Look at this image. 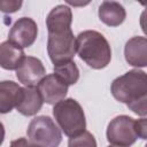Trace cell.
I'll return each instance as SVG.
<instances>
[{
  "mask_svg": "<svg viewBox=\"0 0 147 147\" xmlns=\"http://www.w3.org/2000/svg\"><path fill=\"white\" fill-rule=\"evenodd\" d=\"M136 119L130 116L121 115L110 121L107 127V140L111 145L131 146L136 142L138 136L134 129Z\"/></svg>",
  "mask_w": 147,
  "mask_h": 147,
  "instance_id": "6",
  "label": "cell"
},
{
  "mask_svg": "<svg viewBox=\"0 0 147 147\" xmlns=\"http://www.w3.org/2000/svg\"><path fill=\"white\" fill-rule=\"evenodd\" d=\"M24 98V88L11 80L0 83V111L1 114L9 113L13 108L22 102Z\"/></svg>",
  "mask_w": 147,
  "mask_h": 147,
  "instance_id": "11",
  "label": "cell"
},
{
  "mask_svg": "<svg viewBox=\"0 0 147 147\" xmlns=\"http://www.w3.org/2000/svg\"><path fill=\"white\" fill-rule=\"evenodd\" d=\"M16 77L25 87H36L46 77L42 62L34 56H25L16 69Z\"/></svg>",
  "mask_w": 147,
  "mask_h": 147,
  "instance_id": "7",
  "label": "cell"
},
{
  "mask_svg": "<svg viewBox=\"0 0 147 147\" xmlns=\"http://www.w3.org/2000/svg\"><path fill=\"white\" fill-rule=\"evenodd\" d=\"M53 115L60 129L69 138L79 136L86 131L84 110L75 99H64L54 105Z\"/></svg>",
  "mask_w": 147,
  "mask_h": 147,
  "instance_id": "3",
  "label": "cell"
},
{
  "mask_svg": "<svg viewBox=\"0 0 147 147\" xmlns=\"http://www.w3.org/2000/svg\"><path fill=\"white\" fill-rule=\"evenodd\" d=\"M124 56L132 67H147V38L137 36L129 39L124 47Z\"/></svg>",
  "mask_w": 147,
  "mask_h": 147,
  "instance_id": "10",
  "label": "cell"
},
{
  "mask_svg": "<svg viewBox=\"0 0 147 147\" xmlns=\"http://www.w3.org/2000/svg\"><path fill=\"white\" fill-rule=\"evenodd\" d=\"M108 147H126V146H117V145H110Z\"/></svg>",
  "mask_w": 147,
  "mask_h": 147,
  "instance_id": "23",
  "label": "cell"
},
{
  "mask_svg": "<svg viewBox=\"0 0 147 147\" xmlns=\"http://www.w3.org/2000/svg\"><path fill=\"white\" fill-rule=\"evenodd\" d=\"M21 6H22V1H7V0L0 1V9L3 13H15L21 8Z\"/></svg>",
  "mask_w": 147,
  "mask_h": 147,
  "instance_id": "20",
  "label": "cell"
},
{
  "mask_svg": "<svg viewBox=\"0 0 147 147\" xmlns=\"http://www.w3.org/2000/svg\"><path fill=\"white\" fill-rule=\"evenodd\" d=\"M141 5L145 6V9L140 15V26L142 32L147 36V2H141Z\"/></svg>",
  "mask_w": 147,
  "mask_h": 147,
  "instance_id": "22",
  "label": "cell"
},
{
  "mask_svg": "<svg viewBox=\"0 0 147 147\" xmlns=\"http://www.w3.org/2000/svg\"><path fill=\"white\" fill-rule=\"evenodd\" d=\"M110 91L113 96L125 105L137 101L147 95V74L139 69H133L115 78Z\"/></svg>",
  "mask_w": 147,
  "mask_h": 147,
  "instance_id": "2",
  "label": "cell"
},
{
  "mask_svg": "<svg viewBox=\"0 0 147 147\" xmlns=\"http://www.w3.org/2000/svg\"><path fill=\"white\" fill-rule=\"evenodd\" d=\"M47 52L54 65L72 61L77 53V40L72 30L48 33Z\"/></svg>",
  "mask_w": 147,
  "mask_h": 147,
  "instance_id": "5",
  "label": "cell"
},
{
  "mask_svg": "<svg viewBox=\"0 0 147 147\" xmlns=\"http://www.w3.org/2000/svg\"><path fill=\"white\" fill-rule=\"evenodd\" d=\"M99 18L108 26H118L121 25L125 17L126 11L124 7L116 1H103L99 6L98 11Z\"/></svg>",
  "mask_w": 147,
  "mask_h": 147,
  "instance_id": "13",
  "label": "cell"
},
{
  "mask_svg": "<svg viewBox=\"0 0 147 147\" xmlns=\"http://www.w3.org/2000/svg\"><path fill=\"white\" fill-rule=\"evenodd\" d=\"M68 147H96V141L91 132L85 131L79 136L69 138Z\"/></svg>",
  "mask_w": 147,
  "mask_h": 147,
  "instance_id": "17",
  "label": "cell"
},
{
  "mask_svg": "<svg viewBox=\"0 0 147 147\" xmlns=\"http://www.w3.org/2000/svg\"><path fill=\"white\" fill-rule=\"evenodd\" d=\"M145 147H147V144H146V146H145Z\"/></svg>",
  "mask_w": 147,
  "mask_h": 147,
  "instance_id": "24",
  "label": "cell"
},
{
  "mask_svg": "<svg viewBox=\"0 0 147 147\" xmlns=\"http://www.w3.org/2000/svg\"><path fill=\"white\" fill-rule=\"evenodd\" d=\"M42 98L36 87H24V98L16 110L24 116L36 115L42 107Z\"/></svg>",
  "mask_w": 147,
  "mask_h": 147,
  "instance_id": "15",
  "label": "cell"
},
{
  "mask_svg": "<svg viewBox=\"0 0 147 147\" xmlns=\"http://www.w3.org/2000/svg\"><path fill=\"white\" fill-rule=\"evenodd\" d=\"M54 74L68 86L76 84L79 79V70L74 61L54 65Z\"/></svg>",
  "mask_w": 147,
  "mask_h": 147,
  "instance_id": "16",
  "label": "cell"
},
{
  "mask_svg": "<svg viewBox=\"0 0 147 147\" xmlns=\"http://www.w3.org/2000/svg\"><path fill=\"white\" fill-rule=\"evenodd\" d=\"M126 106L134 114H137L139 116H145V115H147V95H145V96L138 99L137 101L131 102Z\"/></svg>",
  "mask_w": 147,
  "mask_h": 147,
  "instance_id": "18",
  "label": "cell"
},
{
  "mask_svg": "<svg viewBox=\"0 0 147 147\" xmlns=\"http://www.w3.org/2000/svg\"><path fill=\"white\" fill-rule=\"evenodd\" d=\"M37 36V23L30 17H21L11 26L8 34V40L22 48H25L30 47L36 41Z\"/></svg>",
  "mask_w": 147,
  "mask_h": 147,
  "instance_id": "8",
  "label": "cell"
},
{
  "mask_svg": "<svg viewBox=\"0 0 147 147\" xmlns=\"http://www.w3.org/2000/svg\"><path fill=\"white\" fill-rule=\"evenodd\" d=\"M25 55L23 48L7 40L0 45V65L6 70H16Z\"/></svg>",
  "mask_w": 147,
  "mask_h": 147,
  "instance_id": "14",
  "label": "cell"
},
{
  "mask_svg": "<svg viewBox=\"0 0 147 147\" xmlns=\"http://www.w3.org/2000/svg\"><path fill=\"white\" fill-rule=\"evenodd\" d=\"M134 129L138 138L147 140V118L137 119L134 123Z\"/></svg>",
  "mask_w": 147,
  "mask_h": 147,
  "instance_id": "19",
  "label": "cell"
},
{
  "mask_svg": "<svg viewBox=\"0 0 147 147\" xmlns=\"http://www.w3.org/2000/svg\"><path fill=\"white\" fill-rule=\"evenodd\" d=\"M29 141L40 147H59L62 141L60 127L48 116L34 117L26 130Z\"/></svg>",
  "mask_w": 147,
  "mask_h": 147,
  "instance_id": "4",
  "label": "cell"
},
{
  "mask_svg": "<svg viewBox=\"0 0 147 147\" xmlns=\"http://www.w3.org/2000/svg\"><path fill=\"white\" fill-rule=\"evenodd\" d=\"M9 147H40V146L28 141L25 138H18L16 140H13L10 142V146Z\"/></svg>",
  "mask_w": 147,
  "mask_h": 147,
  "instance_id": "21",
  "label": "cell"
},
{
  "mask_svg": "<svg viewBox=\"0 0 147 147\" xmlns=\"http://www.w3.org/2000/svg\"><path fill=\"white\" fill-rule=\"evenodd\" d=\"M77 53L79 57L93 69L106 68L111 60L109 42L98 31L86 30L77 37Z\"/></svg>",
  "mask_w": 147,
  "mask_h": 147,
  "instance_id": "1",
  "label": "cell"
},
{
  "mask_svg": "<svg viewBox=\"0 0 147 147\" xmlns=\"http://www.w3.org/2000/svg\"><path fill=\"white\" fill-rule=\"evenodd\" d=\"M44 102L48 105H56L65 99L68 93V85L63 83L55 74L46 75V77L37 86Z\"/></svg>",
  "mask_w": 147,
  "mask_h": 147,
  "instance_id": "9",
  "label": "cell"
},
{
  "mask_svg": "<svg viewBox=\"0 0 147 147\" xmlns=\"http://www.w3.org/2000/svg\"><path fill=\"white\" fill-rule=\"evenodd\" d=\"M71 22L72 13L70 7L65 5H59L49 11L46 18L48 33H56L71 30Z\"/></svg>",
  "mask_w": 147,
  "mask_h": 147,
  "instance_id": "12",
  "label": "cell"
}]
</instances>
